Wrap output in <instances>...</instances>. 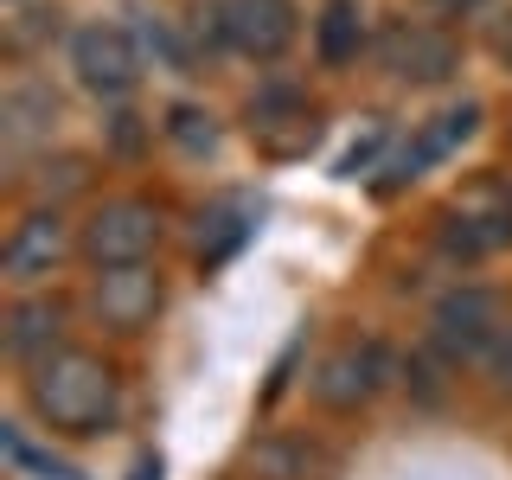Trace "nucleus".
Wrapping results in <instances>:
<instances>
[{
    "instance_id": "obj_9",
    "label": "nucleus",
    "mask_w": 512,
    "mask_h": 480,
    "mask_svg": "<svg viewBox=\"0 0 512 480\" xmlns=\"http://www.w3.org/2000/svg\"><path fill=\"white\" fill-rule=\"evenodd\" d=\"M160 308V276L148 263H128V269H103L96 276V314L109 320V327H122V333H135V327H148Z\"/></svg>"
},
{
    "instance_id": "obj_11",
    "label": "nucleus",
    "mask_w": 512,
    "mask_h": 480,
    "mask_svg": "<svg viewBox=\"0 0 512 480\" xmlns=\"http://www.w3.org/2000/svg\"><path fill=\"white\" fill-rule=\"evenodd\" d=\"M442 256H461V263H474V256H493L500 244H512V212H448L442 231H436Z\"/></svg>"
},
{
    "instance_id": "obj_18",
    "label": "nucleus",
    "mask_w": 512,
    "mask_h": 480,
    "mask_svg": "<svg viewBox=\"0 0 512 480\" xmlns=\"http://www.w3.org/2000/svg\"><path fill=\"white\" fill-rule=\"evenodd\" d=\"M442 13H468V7H480V0H436Z\"/></svg>"
},
{
    "instance_id": "obj_14",
    "label": "nucleus",
    "mask_w": 512,
    "mask_h": 480,
    "mask_svg": "<svg viewBox=\"0 0 512 480\" xmlns=\"http://www.w3.org/2000/svg\"><path fill=\"white\" fill-rule=\"evenodd\" d=\"M77 186H84V160H77V154H58V160H45V167H39V192H45V199L77 192Z\"/></svg>"
},
{
    "instance_id": "obj_4",
    "label": "nucleus",
    "mask_w": 512,
    "mask_h": 480,
    "mask_svg": "<svg viewBox=\"0 0 512 480\" xmlns=\"http://www.w3.org/2000/svg\"><path fill=\"white\" fill-rule=\"evenodd\" d=\"M384 384H391V352H384L378 340H365V346H340V352L320 359L314 397L327 410H359L372 391H384Z\"/></svg>"
},
{
    "instance_id": "obj_10",
    "label": "nucleus",
    "mask_w": 512,
    "mask_h": 480,
    "mask_svg": "<svg viewBox=\"0 0 512 480\" xmlns=\"http://www.w3.org/2000/svg\"><path fill=\"white\" fill-rule=\"evenodd\" d=\"M58 333H64V308H58V301H45V295L13 301V314H7V352H13V359H26V365L52 359Z\"/></svg>"
},
{
    "instance_id": "obj_5",
    "label": "nucleus",
    "mask_w": 512,
    "mask_h": 480,
    "mask_svg": "<svg viewBox=\"0 0 512 480\" xmlns=\"http://www.w3.org/2000/svg\"><path fill=\"white\" fill-rule=\"evenodd\" d=\"M218 32L250 58H282L295 45V0H224Z\"/></svg>"
},
{
    "instance_id": "obj_3",
    "label": "nucleus",
    "mask_w": 512,
    "mask_h": 480,
    "mask_svg": "<svg viewBox=\"0 0 512 480\" xmlns=\"http://www.w3.org/2000/svg\"><path fill=\"white\" fill-rule=\"evenodd\" d=\"M160 244V212L148 199H103L84 224V256L96 269H128L148 263Z\"/></svg>"
},
{
    "instance_id": "obj_1",
    "label": "nucleus",
    "mask_w": 512,
    "mask_h": 480,
    "mask_svg": "<svg viewBox=\"0 0 512 480\" xmlns=\"http://www.w3.org/2000/svg\"><path fill=\"white\" fill-rule=\"evenodd\" d=\"M26 397L52 429H64V436H103L122 410L116 372H109L96 352H77V346H58L52 359L32 365Z\"/></svg>"
},
{
    "instance_id": "obj_16",
    "label": "nucleus",
    "mask_w": 512,
    "mask_h": 480,
    "mask_svg": "<svg viewBox=\"0 0 512 480\" xmlns=\"http://www.w3.org/2000/svg\"><path fill=\"white\" fill-rule=\"evenodd\" d=\"M493 52H500V58L512 64V13H506V26H500V32H493Z\"/></svg>"
},
{
    "instance_id": "obj_7",
    "label": "nucleus",
    "mask_w": 512,
    "mask_h": 480,
    "mask_svg": "<svg viewBox=\"0 0 512 480\" xmlns=\"http://www.w3.org/2000/svg\"><path fill=\"white\" fill-rule=\"evenodd\" d=\"M64 224L58 212H26L20 224H13V237L0 244V276H7L13 288H32V282H45L58 269V256H64Z\"/></svg>"
},
{
    "instance_id": "obj_8",
    "label": "nucleus",
    "mask_w": 512,
    "mask_h": 480,
    "mask_svg": "<svg viewBox=\"0 0 512 480\" xmlns=\"http://www.w3.org/2000/svg\"><path fill=\"white\" fill-rule=\"evenodd\" d=\"M384 64L410 84H442V77H455L461 45L436 26H391L384 32Z\"/></svg>"
},
{
    "instance_id": "obj_17",
    "label": "nucleus",
    "mask_w": 512,
    "mask_h": 480,
    "mask_svg": "<svg viewBox=\"0 0 512 480\" xmlns=\"http://www.w3.org/2000/svg\"><path fill=\"white\" fill-rule=\"evenodd\" d=\"M128 480H160V455H141V461H135V474H128Z\"/></svg>"
},
{
    "instance_id": "obj_6",
    "label": "nucleus",
    "mask_w": 512,
    "mask_h": 480,
    "mask_svg": "<svg viewBox=\"0 0 512 480\" xmlns=\"http://www.w3.org/2000/svg\"><path fill=\"white\" fill-rule=\"evenodd\" d=\"M71 71L84 77L90 90H103V96H122V90L141 77L135 39H128L122 26H84V32L71 39Z\"/></svg>"
},
{
    "instance_id": "obj_2",
    "label": "nucleus",
    "mask_w": 512,
    "mask_h": 480,
    "mask_svg": "<svg viewBox=\"0 0 512 480\" xmlns=\"http://www.w3.org/2000/svg\"><path fill=\"white\" fill-rule=\"evenodd\" d=\"M506 333V308L493 288H448V295L436 301V314H429V340H436V352L448 365L461 359H487L493 340Z\"/></svg>"
},
{
    "instance_id": "obj_15",
    "label": "nucleus",
    "mask_w": 512,
    "mask_h": 480,
    "mask_svg": "<svg viewBox=\"0 0 512 480\" xmlns=\"http://www.w3.org/2000/svg\"><path fill=\"white\" fill-rule=\"evenodd\" d=\"M480 365H487L493 391H500V397H512V320H506V333H500V340H493V352H487V359H480Z\"/></svg>"
},
{
    "instance_id": "obj_13",
    "label": "nucleus",
    "mask_w": 512,
    "mask_h": 480,
    "mask_svg": "<svg viewBox=\"0 0 512 480\" xmlns=\"http://www.w3.org/2000/svg\"><path fill=\"white\" fill-rule=\"evenodd\" d=\"M167 135L180 141L186 154H205L218 141V128H212V116H205V109H192V103H173L167 109Z\"/></svg>"
},
{
    "instance_id": "obj_12",
    "label": "nucleus",
    "mask_w": 512,
    "mask_h": 480,
    "mask_svg": "<svg viewBox=\"0 0 512 480\" xmlns=\"http://www.w3.org/2000/svg\"><path fill=\"white\" fill-rule=\"evenodd\" d=\"M314 52L327 71H340V64H352L365 52V7L359 0H327L314 20Z\"/></svg>"
}]
</instances>
